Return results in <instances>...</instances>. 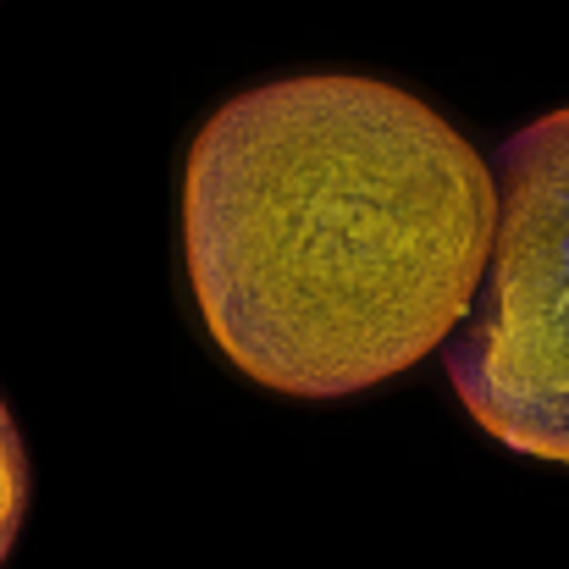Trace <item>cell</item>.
Masks as SVG:
<instances>
[{"label":"cell","mask_w":569,"mask_h":569,"mask_svg":"<svg viewBox=\"0 0 569 569\" xmlns=\"http://www.w3.org/2000/svg\"><path fill=\"white\" fill-rule=\"evenodd\" d=\"M498 178L426 100L316 72L232 94L183 167V260L210 343L249 381L343 398L459 338Z\"/></svg>","instance_id":"cell-1"},{"label":"cell","mask_w":569,"mask_h":569,"mask_svg":"<svg viewBox=\"0 0 569 569\" xmlns=\"http://www.w3.org/2000/svg\"><path fill=\"white\" fill-rule=\"evenodd\" d=\"M492 178V260L448 377L487 437L569 470V106L526 122Z\"/></svg>","instance_id":"cell-2"},{"label":"cell","mask_w":569,"mask_h":569,"mask_svg":"<svg viewBox=\"0 0 569 569\" xmlns=\"http://www.w3.org/2000/svg\"><path fill=\"white\" fill-rule=\"evenodd\" d=\"M22 515H28V459H22V431L0 398V565L22 531Z\"/></svg>","instance_id":"cell-3"}]
</instances>
